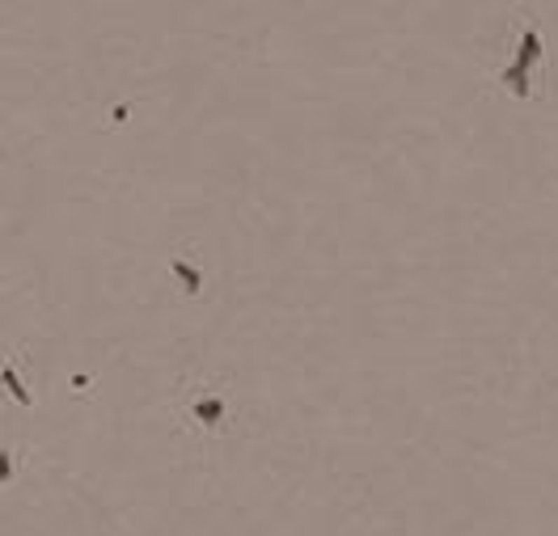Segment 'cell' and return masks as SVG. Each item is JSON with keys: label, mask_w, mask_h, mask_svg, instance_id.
<instances>
[{"label": "cell", "mask_w": 558, "mask_h": 536, "mask_svg": "<svg viewBox=\"0 0 558 536\" xmlns=\"http://www.w3.org/2000/svg\"><path fill=\"white\" fill-rule=\"evenodd\" d=\"M533 55H541V43H537V30H524V38H520V55H516V64H524L529 68V59Z\"/></svg>", "instance_id": "obj_1"}]
</instances>
